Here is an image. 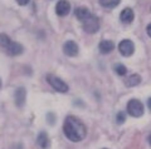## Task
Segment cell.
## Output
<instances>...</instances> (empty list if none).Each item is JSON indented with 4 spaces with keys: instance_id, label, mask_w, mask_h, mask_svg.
Returning <instances> with one entry per match:
<instances>
[{
    "instance_id": "obj_16",
    "label": "cell",
    "mask_w": 151,
    "mask_h": 149,
    "mask_svg": "<svg viewBox=\"0 0 151 149\" xmlns=\"http://www.w3.org/2000/svg\"><path fill=\"white\" fill-rule=\"evenodd\" d=\"M10 43H12V40L6 34H0V46H1V48L6 49Z\"/></svg>"
},
{
    "instance_id": "obj_4",
    "label": "cell",
    "mask_w": 151,
    "mask_h": 149,
    "mask_svg": "<svg viewBox=\"0 0 151 149\" xmlns=\"http://www.w3.org/2000/svg\"><path fill=\"white\" fill-rule=\"evenodd\" d=\"M48 83L52 85V88L55 89L57 92H60V93H67L68 92V85L58 77L48 75Z\"/></svg>"
},
{
    "instance_id": "obj_18",
    "label": "cell",
    "mask_w": 151,
    "mask_h": 149,
    "mask_svg": "<svg viewBox=\"0 0 151 149\" xmlns=\"http://www.w3.org/2000/svg\"><path fill=\"white\" fill-rule=\"evenodd\" d=\"M125 120H126V113L120 111V113L117 114V117H116V122L119 124H122V123H125Z\"/></svg>"
},
{
    "instance_id": "obj_22",
    "label": "cell",
    "mask_w": 151,
    "mask_h": 149,
    "mask_svg": "<svg viewBox=\"0 0 151 149\" xmlns=\"http://www.w3.org/2000/svg\"><path fill=\"white\" fill-rule=\"evenodd\" d=\"M12 149H23V147H22V144H17V145H13Z\"/></svg>"
},
{
    "instance_id": "obj_13",
    "label": "cell",
    "mask_w": 151,
    "mask_h": 149,
    "mask_svg": "<svg viewBox=\"0 0 151 149\" xmlns=\"http://www.w3.org/2000/svg\"><path fill=\"white\" fill-rule=\"evenodd\" d=\"M89 15H91V13H89V10H88L87 8L81 6V8H77V9H76V16H77L78 20L84 21Z\"/></svg>"
},
{
    "instance_id": "obj_25",
    "label": "cell",
    "mask_w": 151,
    "mask_h": 149,
    "mask_svg": "<svg viewBox=\"0 0 151 149\" xmlns=\"http://www.w3.org/2000/svg\"><path fill=\"white\" fill-rule=\"evenodd\" d=\"M0 88H1V79H0Z\"/></svg>"
},
{
    "instance_id": "obj_15",
    "label": "cell",
    "mask_w": 151,
    "mask_h": 149,
    "mask_svg": "<svg viewBox=\"0 0 151 149\" xmlns=\"http://www.w3.org/2000/svg\"><path fill=\"white\" fill-rule=\"evenodd\" d=\"M120 1L121 0H100V4L103 8L112 9V8H116L117 5H119Z\"/></svg>"
},
{
    "instance_id": "obj_21",
    "label": "cell",
    "mask_w": 151,
    "mask_h": 149,
    "mask_svg": "<svg viewBox=\"0 0 151 149\" xmlns=\"http://www.w3.org/2000/svg\"><path fill=\"white\" fill-rule=\"evenodd\" d=\"M146 31H147V35L151 38V24L147 25V28H146Z\"/></svg>"
},
{
    "instance_id": "obj_2",
    "label": "cell",
    "mask_w": 151,
    "mask_h": 149,
    "mask_svg": "<svg viewBox=\"0 0 151 149\" xmlns=\"http://www.w3.org/2000/svg\"><path fill=\"white\" fill-rule=\"evenodd\" d=\"M127 113H129L131 117L139 118L144 114V105L140 100L137 99H131L129 103H127Z\"/></svg>"
},
{
    "instance_id": "obj_19",
    "label": "cell",
    "mask_w": 151,
    "mask_h": 149,
    "mask_svg": "<svg viewBox=\"0 0 151 149\" xmlns=\"http://www.w3.org/2000/svg\"><path fill=\"white\" fill-rule=\"evenodd\" d=\"M47 118H48V123L50 124V125H53L54 124V114H52V113H49L48 115H47Z\"/></svg>"
},
{
    "instance_id": "obj_14",
    "label": "cell",
    "mask_w": 151,
    "mask_h": 149,
    "mask_svg": "<svg viewBox=\"0 0 151 149\" xmlns=\"http://www.w3.org/2000/svg\"><path fill=\"white\" fill-rule=\"evenodd\" d=\"M141 83V77L139 74H132L126 79V85L127 87H136Z\"/></svg>"
},
{
    "instance_id": "obj_5",
    "label": "cell",
    "mask_w": 151,
    "mask_h": 149,
    "mask_svg": "<svg viewBox=\"0 0 151 149\" xmlns=\"http://www.w3.org/2000/svg\"><path fill=\"white\" fill-rule=\"evenodd\" d=\"M119 50H120V53L124 55V57H131V55L134 54V52H135V45H134V43H132L131 40L125 39L119 44Z\"/></svg>"
},
{
    "instance_id": "obj_23",
    "label": "cell",
    "mask_w": 151,
    "mask_h": 149,
    "mask_svg": "<svg viewBox=\"0 0 151 149\" xmlns=\"http://www.w3.org/2000/svg\"><path fill=\"white\" fill-rule=\"evenodd\" d=\"M147 106H149V109L151 111V98H149V100H147Z\"/></svg>"
},
{
    "instance_id": "obj_11",
    "label": "cell",
    "mask_w": 151,
    "mask_h": 149,
    "mask_svg": "<svg viewBox=\"0 0 151 149\" xmlns=\"http://www.w3.org/2000/svg\"><path fill=\"white\" fill-rule=\"evenodd\" d=\"M37 143L42 149H48L49 145H50V140H49L48 134H47L45 132L39 133V136H38V138H37Z\"/></svg>"
},
{
    "instance_id": "obj_3",
    "label": "cell",
    "mask_w": 151,
    "mask_h": 149,
    "mask_svg": "<svg viewBox=\"0 0 151 149\" xmlns=\"http://www.w3.org/2000/svg\"><path fill=\"white\" fill-rule=\"evenodd\" d=\"M100 29V21H98V18L94 15H89L86 20L83 21V30L88 33V34H94Z\"/></svg>"
},
{
    "instance_id": "obj_17",
    "label": "cell",
    "mask_w": 151,
    "mask_h": 149,
    "mask_svg": "<svg viewBox=\"0 0 151 149\" xmlns=\"http://www.w3.org/2000/svg\"><path fill=\"white\" fill-rule=\"evenodd\" d=\"M115 73L117 74V75H120V77H122V75H125V74L127 73V69H126V67L125 65H122V64H116L115 65Z\"/></svg>"
},
{
    "instance_id": "obj_1",
    "label": "cell",
    "mask_w": 151,
    "mask_h": 149,
    "mask_svg": "<svg viewBox=\"0 0 151 149\" xmlns=\"http://www.w3.org/2000/svg\"><path fill=\"white\" fill-rule=\"evenodd\" d=\"M63 132L70 142H81L87 136V128L78 118L69 115L63 124Z\"/></svg>"
},
{
    "instance_id": "obj_24",
    "label": "cell",
    "mask_w": 151,
    "mask_h": 149,
    "mask_svg": "<svg viewBox=\"0 0 151 149\" xmlns=\"http://www.w3.org/2000/svg\"><path fill=\"white\" fill-rule=\"evenodd\" d=\"M149 143H150V145H151V134L149 136Z\"/></svg>"
},
{
    "instance_id": "obj_10",
    "label": "cell",
    "mask_w": 151,
    "mask_h": 149,
    "mask_svg": "<svg viewBox=\"0 0 151 149\" xmlns=\"http://www.w3.org/2000/svg\"><path fill=\"white\" fill-rule=\"evenodd\" d=\"M134 18H135L134 11H132V9H130V8L124 9L120 14V19L124 24H130V23H132L134 21Z\"/></svg>"
},
{
    "instance_id": "obj_9",
    "label": "cell",
    "mask_w": 151,
    "mask_h": 149,
    "mask_svg": "<svg viewBox=\"0 0 151 149\" xmlns=\"http://www.w3.org/2000/svg\"><path fill=\"white\" fill-rule=\"evenodd\" d=\"M6 52H8V54L13 55V57H17V55H20L23 52H24V48H23L22 44L15 43V41H12V43L8 45Z\"/></svg>"
},
{
    "instance_id": "obj_12",
    "label": "cell",
    "mask_w": 151,
    "mask_h": 149,
    "mask_svg": "<svg viewBox=\"0 0 151 149\" xmlns=\"http://www.w3.org/2000/svg\"><path fill=\"white\" fill-rule=\"evenodd\" d=\"M98 49H100V52L102 54H110L111 52H113V49H115V44H113V41H111V40H103L100 43V45H98Z\"/></svg>"
},
{
    "instance_id": "obj_7",
    "label": "cell",
    "mask_w": 151,
    "mask_h": 149,
    "mask_svg": "<svg viewBox=\"0 0 151 149\" xmlns=\"http://www.w3.org/2000/svg\"><path fill=\"white\" fill-rule=\"evenodd\" d=\"M63 53L67 55V57H76L78 54V45L72 40L65 41L63 45Z\"/></svg>"
},
{
    "instance_id": "obj_8",
    "label": "cell",
    "mask_w": 151,
    "mask_h": 149,
    "mask_svg": "<svg viewBox=\"0 0 151 149\" xmlns=\"http://www.w3.org/2000/svg\"><path fill=\"white\" fill-rule=\"evenodd\" d=\"M14 98H15V104L19 108H22L25 103V98H27V90L24 88H18L15 90V94H14Z\"/></svg>"
},
{
    "instance_id": "obj_6",
    "label": "cell",
    "mask_w": 151,
    "mask_h": 149,
    "mask_svg": "<svg viewBox=\"0 0 151 149\" xmlns=\"http://www.w3.org/2000/svg\"><path fill=\"white\" fill-rule=\"evenodd\" d=\"M69 10H70V4L67 0H59L55 5V13L57 15L59 16H65L69 14Z\"/></svg>"
},
{
    "instance_id": "obj_20",
    "label": "cell",
    "mask_w": 151,
    "mask_h": 149,
    "mask_svg": "<svg viewBox=\"0 0 151 149\" xmlns=\"http://www.w3.org/2000/svg\"><path fill=\"white\" fill-rule=\"evenodd\" d=\"M17 3L19 5H27V4L29 3V0H17Z\"/></svg>"
}]
</instances>
